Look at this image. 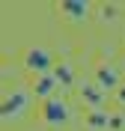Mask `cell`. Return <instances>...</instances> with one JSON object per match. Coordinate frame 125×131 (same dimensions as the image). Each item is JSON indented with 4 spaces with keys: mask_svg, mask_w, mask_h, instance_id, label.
<instances>
[{
    "mask_svg": "<svg viewBox=\"0 0 125 131\" xmlns=\"http://www.w3.org/2000/svg\"><path fill=\"white\" fill-rule=\"evenodd\" d=\"M27 107H30V92L24 86H15V90L6 92V98H3V122L21 119V113H24Z\"/></svg>",
    "mask_w": 125,
    "mask_h": 131,
    "instance_id": "obj_1",
    "label": "cell"
},
{
    "mask_svg": "<svg viewBox=\"0 0 125 131\" xmlns=\"http://www.w3.org/2000/svg\"><path fill=\"white\" fill-rule=\"evenodd\" d=\"M24 69H30L36 78H42V74H51V72H54V60H51V51H48V48H42V45L30 48V51L24 54Z\"/></svg>",
    "mask_w": 125,
    "mask_h": 131,
    "instance_id": "obj_2",
    "label": "cell"
},
{
    "mask_svg": "<svg viewBox=\"0 0 125 131\" xmlns=\"http://www.w3.org/2000/svg\"><path fill=\"white\" fill-rule=\"evenodd\" d=\"M42 116H45V122L48 125H63L69 119V107L60 101V98H48L45 107H42Z\"/></svg>",
    "mask_w": 125,
    "mask_h": 131,
    "instance_id": "obj_3",
    "label": "cell"
},
{
    "mask_svg": "<svg viewBox=\"0 0 125 131\" xmlns=\"http://www.w3.org/2000/svg\"><path fill=\"white\" fill-rule=\"evenodd\" d=\"M95 83H98L104 92L119 90L122 83H119V72H116V66H98V72H95Z\"/></svg>",
    "mask_w": 125,
    "mask_h": 131,
    "instance_id": "obj_4",
    "label": "cell"
},
{
    "mask_svg": "<svg viewBox=\"0 0 125 131\" xmlns=\"http://www.w3.org/2000/svg\"><path fill=\"white\" fill-rule=\"evenodd\" d=\"M60 12H63L72 24H81V21H86V15H89V3H83V0H77V3H60Z\"/></svg>",
    "mask_w": 125,
    "mask_h": 131,
    "instance_id": "obj_5",
    "label": "cell"
},
{
    "mask_svg": "<svg viewBox=\"0 0 125 131\" xmlns=\"http://www.w3.org/2000/svg\"><path fill=\"white\" fill-rule=\"evenodd\" d=\"M104 95H107V92L101 90L98 83H83V86H81V98L92 107V110H101V104H104Z\"/></svg>",
    "mask_w": 125,
    "mask_h": 131,
    "instance_id": "obj_6",
    "label": "cell"
},
{
    "mask_svg": "<svg viewBox=\"0 0 125 131\" xmlns=\"http://www.w3.org/2000/svg\"><path fill=\"white\" fill-rule=\"evenodd\" d=\"M86 128L89 131H107L110 128V113H104V110H89V113H86Z\"/></svg>",
    "mask_w": 125,
    "mask_h": 131,
    "instance_id": "obj_7",
    "label": "cell"
},
{
    "mask_svg": "<svg viewBox=\"0 0 125 131\" xmlns=\"http://www.w3.org/2000/svg\"><path fill=\"white\" fill-rule=\"evenodd\" d=\"M54 81H57V86H72L75 83V69L69 63H60V66H54Z\"/></svg>",
    "mask_w": 125,
    "mask_h": 131,
    "instance_id": "obj_8",
    "label": "cell"
},
{
    "mask_svg": "<svg viewBox=\"0 0 125 131\" xmlns=\"http://www.w3.org/2000/svg\"><path fill=\"white\" fill-rule=\"evenodd\" d=\"M54 90H57V81H54V74H42V78H36V86H33V92H36V95H42L45 101H48Z\"/></svg>",
    "mask_w": 125,
    "mask_h": 131,
    "instance_id": "obj_9",
    "label": "cell"
},
{
    "mask_svg": "<svg viewBox=\"0 0 125 131\" xmlns=\"http://www.w3.org/2000/svg\"><path fill=\"white\" fill-rule=\"evenodd\" d=\"M107 131H125V113H110V128Z\"/></svg>",
    "mask_w": 125,
    "mask_h": 131,
    "instance_id": "obj_10",
    "label": "cell"
},
{
    "mask_svg": "<svg viewBox=\"0 0 125 131\" xmlns=\"http://www.w3.org/2000/svg\"><path fill=\"white\" fill-rule=\"evenodd\" d=\"M116 12H119V6H104V18H116Z\"/></svg>",
    "mask_w": 125,
    "mask_h": 131,
    "instance_id": "obj_11",
    "label": "cell"
},
{
    "mask_svg": "<svg viewBox=\"0 0 125 131\" xmlns=\"http://www.w3.org/2000/svg\"><path fill=\"white\" fill-rule=\"evenodd\" d=\"M116 101H119V104H125V83L119 86V92H116Z\"/></svg>",
    "mask_w": 125,
    "mask_h": 131,
    "instance_id": "obj_12",
    "label": "cell"
}]
</instances>
